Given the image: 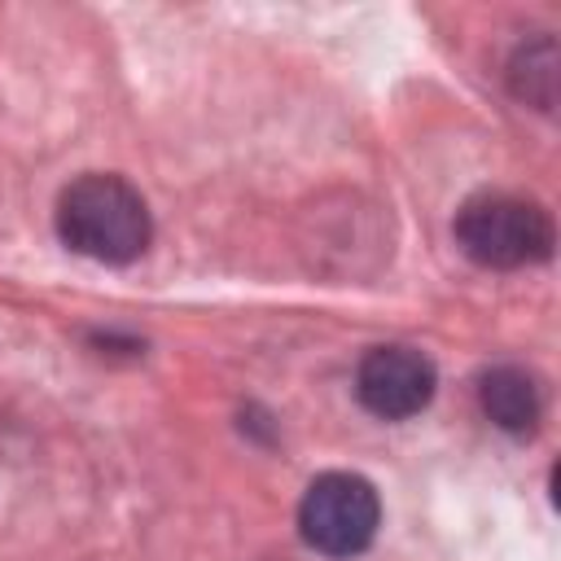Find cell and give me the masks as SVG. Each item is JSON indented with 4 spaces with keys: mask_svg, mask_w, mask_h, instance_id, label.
<instances>
[{
    "mask_svg": "<svg viewBox=\"0 0 561 561\" xmlns=\"http://www.w3.org/2000/svg\"><path fill=\"white\" fill-rule=\"evenodd\" d=\"M57 237L92 263H136L153 241V215L136 184L110 171L70 180L57 197Z\"/></svg>",
    "mask_w": 561,
    "mask_h": 561,
    "instance_id": "cell-1",
    "label": "cell"
},
{
    "mask_svg": "<svg viewBox=\"0 0 561 561\" xmlns=\"http://www.w3.org/2000/svg\"><path fill=\"white\" fill-rule=\"evenodd\" d=\"M451 228H456V245L465 250V259H473L478 267H495V272L543 263L557 245L552 215L535 197L504 193V188L473 193L456 210Z\"/></svg>",
    "mask_w": 561,
    "mask_h": 561,
    "instance_id": "cell-2",
    "label": "cell"
},
{
    "mask_svg": "<svg viewBox=\"0 0 561 561\" xmlns=\"http://www.w3.org/2000/svg\"><path fill=\"white\" fill-rule=\"evenodd\" d=\"M381 526V495L364 473L329 469L307 482L298 504V535L320 557H359Z\"/></svg>",
    "mask_w": 561,
    "mask_h": 561,
    "instance_id": "cell-3",
    "label": "cell"
},
{
    "mask_svg": "<svg viewBox=\"0 0 561 561\" xmlns=\"http://www.w3.org/2000/svg\"><path fill=\"white\" fill-rule=\"evenodd\" d=\"M438 373L416 346H373L355 368V399L381 421H408L430 408Z\"/></svg>",
    "mask_w": 561,
    "mask_h": 561,
    "instance_id": "cell-4",
    "label": "cell"
},
{
    "mask_svg": "<svg viewBox=\"0 0 561 561\" xmlns=\"http://www.w3.org/2000/svg\"><path fill=\"white\" fill-rule=\"evenodd\" d=\"M478 408L495 430H504L513 438H526L543 421V386L530 368L495 364L478 377Z\"/></svg>",
    "mask_w": 561,
    "mask_h": 561,
    "instance_id": "cell-5",
    "label": "cell"
},
{
    "mask_svg": "<svg viewBox=\"0 0 561 561\" xmlns=\"http://www.w3.org/2000/svg\"><path fill=\"white\" fill-rule=\"evenodd\" d=\"M508 83H513L517 101L552 114V105H557V44L548 35L535 44H522L508 61Z\"/></svg>",
    "mask_w": 561,
    "mask_h": 561,
    "instance_id": "cell-6",
    "label": "cell"
}]
</instances>
